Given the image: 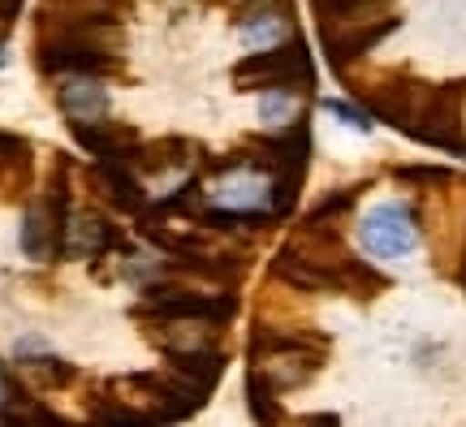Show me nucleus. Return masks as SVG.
I'll return each instance as SVG.
<instances>
[{
  "label": "nucleus",
  "mask_w": 466,
  "mask_h": 427,
  "mask_svg": "<svg viewBox=\"0 0 466 427\" xmlns=\"http://www.w3.org/2000/svg\"><path fill=\"white\" fill-rule=\"evenodd\" d=\"M138 324H173V320H208V324H229L238 315V294L229 290H195L186 277L160 272L138 285V302L130 307Z\"/></svg>",
  "instance_id": "obj_1"
},
{
  "label": "nucleus",
  "mask_w": 466,
  "mask_h": 427,
  "mask_svg": "<svg viewBox=\"0 0 466 427\" xmlns=\"http://www.w3.org/2000/svg\"><path fill=\"white\" fill-rule=\"evenodd\" d=\"M126 389V402H138L147 423H177V419H190L195 411H203L208 393H199L195 384H186L173 367H160V371H134V376L116 380Z\"/></svg>",
  "instance_id": "obj_2"
},
{
  "label": "nucleus",
  "mask_w": 466,
  "mask_h": 427,
  "mask_svg": "<svg viewBox=\"0 0 466 427\" xmlns=\"http://www.w3.org/2000/svg\"><path fill=\"white\" fill-rule=\"evenodd\" d=\"M35 69L44 78H69V74H86V78H113L126 69L121 52L86 44L74 35H35Z\"/></svg>",
  "instance_id": "obj_3"
},
{
  "label": "nucleus",
  "mask_w": 466,
  "mask_h": 427,
  "mask_svg": "<svg viewBox=\"0 0 466 427\" xmlns=\"http://www.w3.org/2000/svg\"><path fill=\"white\" fill-rule=\"evenodd\" d=\"M299 83H311V56L302 39H285L277 48L247 52L233 66V86L238 91H294Z\"/></svg>",
  "instance_id": "obj_4"
},
{
  "label": "nucleus",
  "mask_w": 466,
  "mask_h": 427,
  "mask_svg": "<svg viewBox=\"0 0 466 427\" xmlns=\"http://www.w3.org/2000/svg\"><path fill=\"white\" fill-rule=\"evenodd\" d=\"M359 242L371 259H406L415 255L419 247V216L410 203H398V198H384L371 212L359 220Z\"/></svg>",
  "instance_id": "obj_5"
},
{
  "label": "nucleus",
  "mask_w": 466,
  "mask_h": 427,
  "mask_svg": "<svg viewBox=\"0 0 466 427\" xmlns=\"http://www.w3.org/2000/svg\"><path fill=\"white\" fill-rule=\"evenodd\" d=\"M121 247H126V242H121V229H116L113 220H108V212H100V208L74 212L66 220V233H61V255H69V259L100 263L104 255H113V250H121Z\"/></svg>",
  "instance_id": "obj_6"
},
{
  "label": "nucleus",
  "mask_w": 466,
  "mask_h": 427,
  "mask_svg": "<svg viewBox=\"0 0 466 427\" xmlns=\"http://www.w3.org/2000/svg\"><path fill=\"white\" fill-rule=\"evenodd\" d=\"M69 134H74V143L86 151V156H96V160H130L138 143H143V134L134 130L130 121H113V117H100V121H69Z\"/></svg>",
  "instance_id": "obj_7"
},
{
  "label": "nucleus",
  "mask_w": 466,
  "mask_h": 427,
  "mask_svg": "<svg viewBox=\"0 0 466 427\" xmlns=\"http://www.w3.org/2000/svg\"><path fill=\"white\" fill-rule=\"evenodd\" d=\"M91 181H100L104 198L113 203L116 212H147V190H143V178L134 173L130 160H96L91 165Z\"/></svg>",
  "instance_id": "obj_8"
},
{
  "label": "nucleus",
  "mask_w": 466,
  "mask_h": 427,
  "mask_svg": "<svg viewBox=\"0 0 466 427\" xmlns=\"http://www.w3.org/2000/svg\"><path fill=\"white\" fill-rule=\"evenodd\" d=\"M195 156H203V147L186 134H168V138H143L138 151L130 156V165L138 178H156V173H173V168H186Z\"/></svg>",
  "instance_id": "obj_9"
},
{
  "label": "nucleus",
  "mask_w": 466,
  "mask_h": 427,
  "mask_svg": "<svg viewBox=\"0 0 466 427\" xmlns=\"http://www.w3.org/2000/svg\"><path fill=\"white\" fill-rule=\"evenodd\" d=\"M56 104L66 121H100V117L113 113V99H108V86L104 78H86V74H69L56 86Z\"/></svg>",
  "instance_id": "obj_10"
},
{
  "label": "nucleus",
  "mask_w": 466,
  "mask_h": 427,
  "mask_svg": "<svg viewBox=\"0 0 466 427\" xmlns=\"http://www.w3.org/2000/svg\"><path fill=\"white\" fill-rule=\"evenodd\" d=\"M17 242H22V255L35 263H48L56 250H61V225H56V216L48 212V203L35 195L26 203V212H22V233H17Z\"/></svg>",
  "instance_id": "obj_11"
},
{
  "label": "nucleus",
  "mask_w": 466,
  "mask_h": 427,
  "mask_svg": "<svg viewBox=\"0 0 466 427\" xmlns=\"http://www.w3.org/2000/svg\"><path fill=\"white\" fill-rule=\"evenodd\" d=\"M14 359H17V367H22V376L31 380V384H39V389H66V384L78 380V367H74V362L48 354L35 337H22V341H17Z\"/></svg>",
  "instance_id": "obj_12"
},
{
  "label": "nucleus",
  "mask_w": 466,
  "mask_h": 427,
  "mask_svg": "<svg viewBox=\"0 0 466 427\" xmlns=\"http://www.w3.org/2000/svg\"><path fill=\"white\" fill-rule=\"evenodd\" d=\"M324 337L319 332H285V329H272V324H255L250 329V362L255 359H277V354H319L324 359Z\"/></svg>",
  "instance_id": "obj_13"
},
{
  "label": "nucleus",
  "mask_w": 466,
  "mask_h": 427,
  "mask_svg": "<svg viewBox=\"0 0 466 427\" xmlns=\"http://www.w3.org/2000/svg\"><path fill=\"white\" fill-rule=\"evenodd\" d=\"M238 39L247 52H264V48H277L285 39H294L289 31V9H250L242 22H238Z\"/></svg>",
  "instance_id": "obj_14"
},
{
  "label": "nucleus",
  "mask_w": 466,
  "mask_h": 427,
  "mask_svg": "<svg viewBox=\"0 0 466 427\" xmlns=\"http://www.w3.org/2000/svg\"><path fill=\"white\" fill-rule=\"evenodd\" d=\"M199 203H203V181L186 178L173 195H165L151 212H143V220H156V225H165V220H173V216H195V220H199Z\"/></svg>",
  "instance_id": "obj_15"
},
{
  "label": "nucleus",
  "mask_w": 466,
  "mask_h": 427,
  "mask_svg": "<svg viewBox=\"0 0 466 427\" xmlns=\"http://www.w3.org/2000/svg\"><path fill=\"white\" fill-rule=\"evenodd\" d=\"M259 121H268L272 130H285L299 121V104H294V91H264V104H259Z\"/></svg>",
  "instance_id": "obj_16"
},
{
  "label": "nucleus",
  "mask_w": 466,
  "mask_h": 427,
  "mask_svg": "<svg viewBox=\"0 0 466 427\" xmlns=\"http://www.w3.org/2000/svg\"><path fill=\"white\" fill-rule=\"evenodd\" d=\"M130 0H39V14H126Z\"/></svg>",
  "instance_id": "obj_17"
},
{
  "label": "nucleus",
  "mask_w": 466,
  "mask_h": 427,
  "mask_svg": "<svg viewBox=\"0 0 466 427\" xmlns=\"http://www.w3.org/2000/svg\"><path fill=\"white\" fill-rule=\"evenodd\" d=\"M324 113H333L341 126H350V130L359 134H371V117L363 113V108H354V104H346V99H324Z\"/></svg>",
  "instance_id": "obj_18"
},
{
  "label": "nucleus",
  "mask_w": 466,
  "mask_h": 427,
  "mask_svg": "<svg viewBox=\"0 0 466 427\" xmlns=\"http://www.w3.org/2000/svg\"><path fill=\"white\" fill-rule=\"evenodd\" d=\"M22 397H31V393H26V389H22V384L14 380V371H9V367L0 362V419H5V414L14 411V406L22 402Z\"/></svg>",
  "instance_id": "obj_19"
},
{
  "label": "nucleus",
  "mask_w": 466,
  "mask_h": 427,
  "mask_svg": "<svg viewBox=\"0 0 466 427\" xmlns=\"http://www.w3.org/2000/svg\"><path fill=\"white\" fill-rule=\"evenodd\" d=\"M350 190H341V195H329V198H319L316 208H311V216H307V225H324V220H329V216H341L350 208Z\"/></svg>",
  "instance_id": "obj_20"
}]
</instances>
